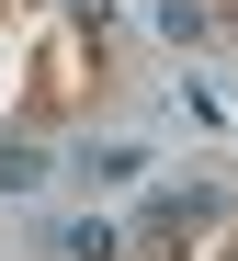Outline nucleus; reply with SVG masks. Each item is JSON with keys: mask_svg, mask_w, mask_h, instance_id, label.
Returning <instances> with one entry per match:
<instances>
[{"mask_svg": "<svg viewBox=\"0 0 238 261\" xmlns=\"http://www.w3.org/2000/svg\"><path fill=\"white\" fill-rule=\"evenodd\" d=\"M34 182H45V159L34 148H0V193H34Z\"/></svg>", "mask_w": 238, "mask_h": 261, "instance_id": "obj_4", "label": "nucleus"}, {"mask_svg": "<svg viewBox=\"0 0 238 261\" xmlns=\"http://www.w3.org/2000/svg\"><path fill=\"white\" fill-rule=\"evenodd\" d=\"M57 250H68V261H114V227H102V216H80V227H57Z\"/></svg>", "mask_w": 238, "mask_h": 261, "instance_id": "obj_3", "label": "nucleus"}, {"mask_svg": "<svg viewBox=\"0 0 238 261\" xmlns=\"http://www.w3.org/2000/svg\"><path fill=\"white\" fill-rule=\"evenodd\" d=\"M204 216H216V182H181V193H159L148 216H136V227H148V239H181V227H204Z\"/></svg>", "mask_w": 238, "mask_h": 261, "instance_id": "obj_1", "label": "nucleus"}, {"mask_svg": "<svg viewBox=\"0 0 238 261\" xmlns=\"http://www.w3.org/2000/svg\"><path fill=\"white\" fill-rule=\"evenodd\" d=\"M159 34H170V46H204L216 23H204V0H159Z\"/></svg>", "mask_w": 238, "mask_h": 261, "instance_id": "obj_2", "label": "nucleus"}]
</instances>
